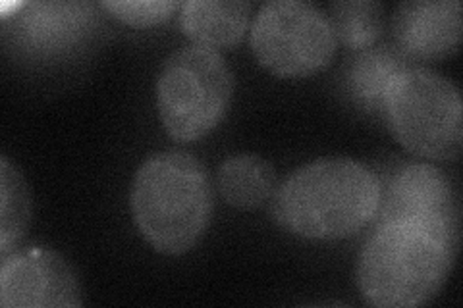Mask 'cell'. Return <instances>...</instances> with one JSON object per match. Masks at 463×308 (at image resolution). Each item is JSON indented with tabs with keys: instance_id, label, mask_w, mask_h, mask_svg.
<instances>
[{
	"instance_id": "obj_9",
	"label": "cell",
	"mask_w": 463,
	"mask_h": 308,
	"mask_svg": "<svg viewBox=\"0 0 463 308\" xmlns=\"http://www.w3.org/2000/svg\"><path fill=\"white\" fill-rule=\"evenodd\" d=\"M392 33L403 54L421 61L444 58L459 45L461 5L458 0L402 3L394 12Z\"/></svg>"
},
{
	"instance_id": "obj_6",
	"label": "cell",
	"mask_w": 463,
	"mask_h": 308,
	"mask_svg": "<svg viewBox=\"0 0 463 308\" xmlns=\"http://www.w3.org/2000/svg\"><path fill=\"white\" fill-rule=\"evenodd\" d=\"M336 47L328 16L301 0L263 5L251 25L255 58L279 78L313 76L332 62Z\"/></svg>"
},
{
	"instance_id": "obj_7",
	"label": "cell",
	"mask_w": 463,
	"mask_h": 308,
	"mask_svg": "<svg viewBox=\"0 0 463 308\" xmlns=\"http://www.w3.org/2000/svg\"><path fill=\"white\" fill-rule=\"evenodd\" d=\"M381 222H415L459 238L461 204L458 189L432 164H405L383 191Z\"/></svg>"
},
{
	"instance_id": "obj_2",
	"label": "cell",
	"mask_w": 463,
	"mask_h": 308,
	"mask_svg": "<svg viewBox=\"0 0 463 308\" xmlns=\"http://www.w3.org/2000/svg\"><path fill=\"white\" fill-rule=\"evenodd\" d=\"M459 238L415 222H381L359 257L357 282L367 303L413 308L439 295L452 272Z\"/></svg>"
},
{
	"instance_id": "obj_5",
	"label": "cell",
	"mask_w": 463,
	"mask_h": 308,
	"mask_svg": "<svg viewBox=\"0 0 463 308\" xmlns=\"http://www.w3.org/2000/svg\"><path fill=\"white\" fill-rule=\"evenodd\" d=\"M384 110L396 139L411 153L439 163L463 146V105L454 81L429 68H408L390 87Z\"/></svg>"
},
{
	"instance_id": "obj_16",
	"label": "cell",
	"mask_w": 463,
	"mask_h": 308,
	"mask_svg": "<svg viewBox=\"0 0 463 308\" xmlns=\"http://www.w3.org/2000/svg\"><path fill=\"white\" fill-rule=\"evenodd\" d=\"M116 20L132 27H153L170 20L182 8L178 0H107L100 3Z\"/></svg>"
},
{
	"instance_id": "obj_10",
	"label": "cell",
	"mask_w": 463,
	"mask_h": 308,
	"mask_svg": "<svg viewBox=\"0 0 463 308\" xmlns=\"http://www.w3.org/2000/svg\"><path fill=\"white\" fill-rule=\"evenodd\" d=\"M250 14L251 3L243 0H190L182 3L180 27L195 45L219 51L243 39Z\"/></svg>"
},
{
	"instance_id": "obj_12",
	"label": "cell",
	"mask_w": 463,
	"mask_h": 308,
	"mask_svg": "<svg viewBox=\"0 0 463 308\" xmlns=\"http://www.w3.org/2000/svg\"><path fill=\"white\" fill-rule=\"evenodd\" d=\"M408 70L394 51L374 49L357 56L347 71V85L359 102L369 108H384L390 87Z\"/></svg>"
},
{
	"instance_id": "obj_4",
	"label": "cell",
	"mask_w": 463,
	"mask_h": 308,
	"mask_svg": "<svg viewBox=\"0 0 463 308\" xmlns=\"http://www.w3.org/2000/svg\"><path fill=\"white\" fill-rule=\"evenodd\" d=\"M234 95V76L219 51L184 47L165 62L156 83V107L166 134L194 143L221 124Z\"/></svg>"
},
{
	"instance_id": "obj_13",
	"label": "cell",
	"mask_w": 463,
	"mask_h": 308,
	"mask_svg": "<svg viewBox=\"0 0 463 308\" xmlns=\"http://www.w3.org/2000/svg\"><path fill=\"white\" fill-rule=\"evenodd\" d=\"M32 222V193L22 172L0 158V253L8 255Z\"/></svg>"
},
{
	"instance_id": "obj_15",
	"label": "cell",
	"mask_w": 463,
	"mask_h": 308,
	"mask_svg": "<svg viewBox=\"0 0 463 308\" xmlns=\"http://www.w3.org/2000/svg\"><path fill=\"white\" fill-rule=\"evenodd\" d=\"M25 8L27 14H18L20 25L41 45L70 39L91 16L87 5H25Z\"/></svg>"
},
{
	"instance_id": "obj_14",
	"label": "cell",
	"mask_w": 463,
	"mask_h": 308,
	"mask_svg": "<svg viewBox=\"0 0 463 308\" xmlns=\"http://www.w3.org/2000/svg\"><path fill=\"white\" fill-rule=\"evenodd\" d=\"M330 23L345 47H373L383 32V5L374 0H347L330 6Z\"/></svg>"
},
{
	"instance_id": "obj_1",
	"label": "cell",
	"mask_w": 463,
	"mask_h": 308,
	"mask_svg": "<svg viewBox=\"0 0 463 308\" xmlns=\"http://www.w3.org/2000/svg\"><path fill=\"white\" fill-rule=\"evenodd\" d=\"M383 183L354 158L315 160L289 173L274 193L277 222L294 236L338 241L367 228L379 214Z\"/></svg>"
},
{
	"instance_id": "obj_11",
	"label": "cell",
	"mask_w": 463,
	"mask_h": 308,
	"mask_svg": "<svg viewBox=\"0 0 463 308\" xmlns=\"http://www.w3.org/2000/svg\"><path fill=\"white\" fill-rule=\"evenodd\" d=\"M216 185L232 207L255 209L277 191V172L257 154H236L221 164Z\"/></svg>"
},
{
	"instance_id": "obj_8",
	"label": "cell",
	"mask_w": 463,
	"mask_h": 308,
	"mask_svg": "<svg viewBox=\"0 0 463 308\" xmlns=\"http://www.w3.org/2000/svg\"><path fill=\"white\" fill-rule=\"evenodd\" d=\"M0 304L5 308L81 306L83 291L70 262L47 247H29L3 257Z\"/></svg>"
},
{
	"instance_id": "obj_3",
	"label": "cell",
	"mask_w": 463,
	"mask_h": 308,
	"mask_svg": "<svg viewBox=\"0 0 463 308\" xmlns=\"http://www.w3.org/2000/svg\"><path fill=\"white\" fill-rule=\"evenodd\" d=\"M129 204L139 233L155 251H192L213 216L207 168L190 153H156L136 172Z\"/></svg>"
}]
</instances>
